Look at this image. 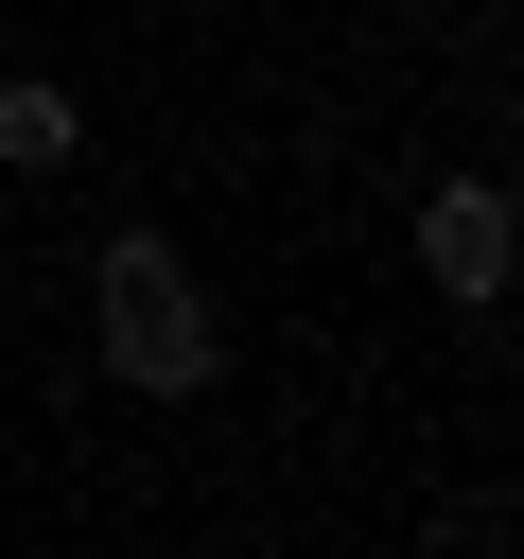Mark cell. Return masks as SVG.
<instances>
[{
	"label": "cell",
	"instance_id": "obj_1",
	"mask_svg": "<svg viewBox=\"0 0 524 559\" xmlns=\"http://www.w3.org/2000/svg\"><path fill=\"white\" fill-rule=\"evenodd\" d=\"M105 367H122L140 402H192V384H210V297H192V262H175L157 227L105 245Z\"/></svg>",
	"mask_w": 524,
	"mask_h": 559
},
{
	"label": "cell",
	"instance_id": "obj_2",
	"mask_svg": "<svg viewBox=\"0 0 524 559\" xmlns=\"http://www.w3.org/2000/svg\"><path fill=\"white\" fill-rule=\"evenodd\" d=\"M419 262H437V297H472V314H489V297H507V192H489V175H454V192L419 210Z\"/></svg>",
	"mask_w": 524,
	"mask_h": 559
},
{
	"label": "cell",
	"instance_id": "obj_3",
	"mask_svg": "<svg viewBox=\"0 0 524 559\" xmlns=\"http://www.w3.org/2000/svg\"><path fill=\"white\" fill-rule=\"evenodd\" d=\"M0 157L52 175V157H70V87H0Z\"/></svg>",
	"mask_w": 524,
	"mask_h": 559
}]
</instances>
